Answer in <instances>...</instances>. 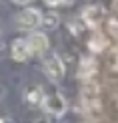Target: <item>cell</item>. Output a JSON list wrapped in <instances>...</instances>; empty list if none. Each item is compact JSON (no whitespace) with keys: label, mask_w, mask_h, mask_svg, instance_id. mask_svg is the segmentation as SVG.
<instances>
[{"label":"cell","mask_w":118,"mask_h":123,"mask_svg":"<svg viewBox=\"0 0 118 123\" xmlns=\"http://www.w3.org/2000/svg\"><path fill=\"white\" fill-rule=\"evenodd\" d=\"M40 20H42V12L38 8H24L16 16V26L20 30H34L40 26Z\"/></svg>","instance_id":"1"},{"label":"cell","mask_w":118,"mask_h":123,"mask_svg":"<svg viewBox=\"0 0 118 123\" xmlns=\"http://www.w3.org/2000/svg\"><path fill=\"white\" fill-rule=\"evenodd\" d=\"M42 107L48 115H54V117H62L68 109L66 105V99L60 93H50V95H44V101H42Z\"/></svg>","instance_id":"2"},{"label":"cell","mask_w":118,"mask_h":123,"mask_svg":"<svg viewBox=\"0 0 118 123\" xmlns=\"http://www.w3.org/2000/svg\"><path fill=\"white\" fill-rule=\"evenodd\" d=\"M42 69H44L46 77H48L52 83L62 81V77H64V63H62V59H60L58 55H50V57H46Z\"/></svg>","instance_id":"3"},{"label":"cell","mask_w":118,"mask_h":123,"mask_svg":"<svg viewBox=\"0 0 118 123\" xmlns=\"http://www.w3.org/2000/svg\"><path fill=\"white\" fill-rule=\"evenodd\" d=\"M82 101L86 103L88 109H98V105H100V87L92 79L84 81V87H82Z\"/></svg>","instance_id":"4"},{"label":"cell","mask_w":118,"mask_h":123,"mask_svg":"<svg viewBox=\"0 0 118 123\" xmlns=\"http://www.w3.org/2000/svg\"><path fill=\"white\" fill-rule=\"evenodd\" d=\"M26 44H28V50H30V55H44L46 50H48L50 47V43H48V37H46L44 32H30L28 34V38H26Z\"/></svg>","instance_id":"5"},{"label":"cell","mask_w":118,"mask_h":123,"mask_svg":"<svg viewBox=\"0 0 118 123\" xmlns=\"http://www.w3.org/2000/svg\"><path fill=\"white\" fill-rule=\"evenodd\" d=\"M106 16V12H104V8L98 6V4H92V6H86L84 10H82V22L86 24V26H98V24L104 20Z\"/></svg>","instance_id":"6"},{"label":"cell","mask_w":118,"mask_h":123,"mask_svg":"<svg viewBox=\"0 0 118 123\" xmlns=\"http://www.w3.org/2000/svg\"><path fill=\"white\" fill-rule=\"evenodd\" d=\"M10 55H12L14 61H18V63H24V61H28L30 57V50H28V44L24 38H16L12 43V47H10Z\"/></svg>","instance_id":"7"},{"label":"cell","mask_w":118,"mask_h":123,"mask_svg":"<svg viewBox=\"0 0 118 123\" xmlns=\"http://www.w3.org/2000/svg\"><path fill=\"white\" fill-rule=\"evenodd\" d=\"M94 75H96V61L92 57H84L78 67V77L82 81H90Z\"/></svg>","instance_id":"8"},{"label":"cell","mask_w":118,"mask_h":123,"mask_svg":"<svg viewBox=\"0 0 118 123\" xmlns=\"http://www.w3.org/2000/svg\"><path fill=\"white\" fill-rule=\"evenodd\" d=\"M24 99H26V103L30 107H40L44 101V91L42 87H30L26 91V95H24Z\"/></svg>","instance_id":"9"},{"label":"cell","mask_w":118,"mask_h":123,"mask_svg":"<svg viewBox=\"0 0 118 123\" xmlns=\"http://www.w3.org/2000/svg\"><path fill=\"white\" fill-rule=\"evenodd\" d=\"M88 47H90L92 53H102V50L108 47L106 37H104V34H100V32H94V34L90 37V40H88Z\"/></svg>","instance_id":"10"},{"label":"cell","mask_w":118,"mask_h":123,"mask_svg":"<svg viewBox=\"0 0 118 123\" xmlns=\"http://www.w3.org/2000/svg\"><path fill=\"white\" fill-rule=\"evenodd\" d=\"M60 22V16L56 12H48V14H42V20H40V24L46 28V30H54L56 26H58Z\"/></svg>","instance_id":"11"},{"label":"cell","mask_w":118,"mask_h":123,"mask_svg":"<svg viewBox=\"0 0 118 123\" xmlns=\"http://www.w3.org/2000/svg\"><path fill=\"white\" fill-rule=\"evenodd\" d=\"M106 67L110 71H118V49L116 47H112L106 55Z\"/></svg>","instance_id":"12"},{"label":"cell","mask_w":118,"mask_h":123,"mask_svg":"<svg viewBox=\"0 0 118 123\" xmlns=\"http://www.w3.org/2000/svg\"><path fill=\"white\" fill-rule=\"evenodd\" d=\"M106 32H108V37L114 40V44H118V20L116 18H108V22H106Z\"/></svg>","instance_id":"13"},{"label":"cell","mask_w":118,"mask_h":123,"mask_svg":"<svg viewBox=\"0 0 118 123\" xmlns=\"http://www.w3.org/2000/svg\"><path fill=\"white\" fill-rule=\"evenodd\" d=\"M64 0H46V4L48 6H58V4H62Z\"/></svg>","instance_id":"14"},{"label":"cell","mask_w":118,"mask_h":123,"mask_svg":"<svg viewBox=\"0 0 118 123\" xmlns=\"http://www.w3.org/2000/svg\"><path fill=\"white\" fill-rule=\"evenodd\" d=\"M34 123H50V119H48V117H38V119H34Z\"/></svg>","instance_id":"15"},{"label":"cell","mask_w":118,"mask_h":123,"mask_svg":"<svg viewBox=\"0 0 118 123\" xmlns=\"http://www.w3.org/2000/svg\"><path fill=\"white\" fill-rule=\"evenodd\" d=\"M30 0H14V4H20V6H24V4H28Z\"/></svg>","instance_id":"16"},{"label":"cell","mask_w":118,"mask_h":123,"mask_svg":"<svg viewBox=\"0 0 118 123\" xmlns=\"http://www.w3.org/2000/svg\"><path fill=\"white\" fill-rule=\"evenodd\" d=\"M0 123H4V119H0Z\"/></svg>","instance_id":"17"}]
</instances>
